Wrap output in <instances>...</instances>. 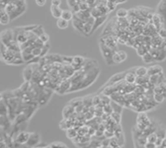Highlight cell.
<instances>
[{
    "label": "cell",
    "instance_id": "6da1fadb",
    "mask_svg": "<svg viewBox=\"0 0 166 148\" xmlns=\"http://www.w3.org/2000/svg\"><path fill=\"white\" fill-rule=\"evenodd\" d=\"M151 124V121L148 119V116L144 113H140L137 116V127L140 130H144L146 127L149 126Z\"/></svg>",
    "mask_w": 166,
    "mask_h": 148
},
{
    "label": "cell",
    "instance_id": "7a4b0ae2",
    "mask_svg": "<svg viewBox=\"0 0 166 148\" xmlns=\"http://www.w3.org/2000/svg\"><path fill=\"white\" fill-rule=\"evenodd\" d=\"M30 134L31 132H28L27 130H21L20 132H18L15 139H14L13 146H21L23 144H26L30 137Z\"/></svg>",
    "mask_w": 166,
    "mask_h": 148
},
{
    "label": "cell",
    "instance_id": "3957f363",
    "mask_svg": "<svg viewBox=\"0 0 166 148\" xmlns=\"http://www.w3.org/2000/svg\"><path fill=\"white\" fill-rule=\"evenodd\" d=\"M15 41V35H14V30H6L1 33V42L3 45H6L7 47L11 42Z\"/></svg>",
    "mask_w": 166,
    "mask_h": 148
},
{
    "label": "cell",
    "instance_id": "277c9868",
    "mask_svg": "<svg viewBox=\"0 0 166 148\" xmlns=\"http://www.w3.org/2000/svg\"><path fill=\"white\" fill-rule=\"evenodd\" d=\"M41 141H42V139H41L40 133H38L37 131H34V132H31L30 137L25 145L28 147H37L41 143Z\"/></svg>",
    "mask_w": 166,
    "mask_h": 148
},
{
    "label": "cell",
    "instance_id": "5b68a950",
    "mask_svg": "<svg viewBox=\"0 0 166 148\" xmlns=\"http://www.w3.org/2000/svg\"><path fill=\"white\" fill-rule=\"evenodd\" d=\"M156 13L158 14L161 18V21L163 23V26L166 25V0H161L157 6Z\"/></svg>",
    "mask_w": 166,
    "mask_h": 148
},
{
    "label": "cell",
    "instance_id": "8992f818",
    "mask_svg": "<svg viewBox=\"0 0 166 148\" xmlns=\"http://www.w3.org/2000/svg\"><path fill=\"white\" fill-rule=\"evenodd\" d=\"M2 25H8L11 22V16L5 11L4 8H1V19H0Z\"/></svg>",
    "mask_w": 166,
    "mask_h": 148
},
{
    "label": "cell",
    "instance_id": "52a82bcc",
    "mask_svg": "<svg viewBox=\"0 0 166 148\" xmlns=\"http://www.w3.org/2000/svg\"><path fill=\"white\" fill-rule=\"evenodd\" d=\"M63 9L60 8V6H55V5H52L50 6V12H52V15L55 17V18H60L61 17V13H63Z\"/></svg>",
    "mask_w": 166,
    "mask_h": 148
},
{
    "label": "cell",
    "instance_id": "ba28073f",
    "mask_svg": "<svg viewBox=\"0 0 166 148\" xmlns=\"http://www.w3.org/2000/svg\"><path fill=\"white\" fill-rule=\"evenodd\" d=\"M33 74H34L33 67L32 66H28L27 68H25V70L23 72L24 79L26 81H31V80H32V77H33Z\"/></svg>",
    "mask_w": 166,
    "mask_h": 148
},
{
    "label": "cell",
    "instance_id": "9c48e42d",
    "mask_svg": "<svg viewBox=\"0 0 166 148\" xmlns=\"http://www.w3.org/2000/svg\"><path fill=\"white\" fill-rule=\"evenodd\" d=\"M163 72L162 70V67L159 66V65H153V66L151 67H148V72H147V75H155V74H159Z\"/></svg>",
    "mask_w": 166,
    "mask_h": 148
},
{
    "label": "cell",
    "instance_id": "30bf717a",
    "mask_svg": "<svg viewBox=\"0 0 166 148\" xmlns=\"http://www.w3.org/2000/svg\"><path fill=\"white\" fill-rule=\"evenodd\" d=\"M104 44H105L107 47H109L110 48H112L113 50H117V44L115 42V41L112 39V37H108V38L104 39Z\"/></svg>",
    "mask_w": 166,
    "mask_h": 148
},
{
    "label": "cell",
    "instance_id": "8fae6325",
    "mask_svg": "<svg viewBox=\"0 0 166 148\" xmlns=\"http://www.w3.org/2000/svg\"><path fill=\"white\" fill-rule=\"evenodd\" d=\"M57 26L58 29L64 30L69 26V21H67V20L63 19V18H58L57 22Z\"/></svg>",
    "mask_w": 166,
    "mask_h": 148
},
{
    "label": "cell",
    "instance_id": "7c38bea8",
    "mask_svg": "<svg viewBox=\"0 0 166 148\" xmlns=\"http://www.w3.org/2000/svg\"><path fill=\"white\" fill-rule=\"evenodd\" d=\"M86 61V59L83 57V56H80V55H75V56H73V61H72V64L73 66H77V65H83L84 64V62Z\"/></svg>",
    "mask_w": 166,
    "mask_h": 148
},
{
    "label": "cell",
    "instance_id": "4fadbf2b",
    "mask_svg": "<svg viewBox=\"0 0 166 148\" xmlns=\"http://www.w3.org/2000/svg\"><path fill=\"white\" fill-rule=\"evenodd\" d=\"M147 72H148V68L147 67H144V66L136 67V74H137V76H139V77H143V76H146V75H147Z\"/></svg>",
    "mask_w": 166,
    "mask_h": 148
},
{
    "label": "cell",
    "instance_id": "5bb4252c",
    "mask_svg": "<svg viewBox=\"0 0 166 148\" xmlns=\"http://www.w3.org/2000/svg\"><path fill=\"white\" fill-rule=\"evenodd\" d=\"M166 58V50H164V48H159L158 50V52H157L156 56L154 57V59L157 61H163L164 59Z\"/></svg>",
    "mask_w": 166,
    "mask_h": 148
},
{
    "label": "cell",
    "instance_id": "9a60e30c",
    "mask_svg": "<svg viewBox=\"0 0 166 148\" xmlns=\"http://www.w3.org/2000/svg\"><path fill=\"white\" fill-rule=\"evenodd\" d=\"M73 17H74V15H73V12L70 10H63V13H61V17L60 18H63L67 20V21H70L71 19H73Z\"/></svg>",
    "mask_w": 166,
    "mask_h": 148
},
{
    "label": "cell",
    "instance_id": "2e32d148",
    "mask_svg": "<svg viewBox=\"0 0 166 148\" xmlns=\"http://www.w3.org/2000/svg\"><path fill=\"white\" fill-rule=\"evenodd\" d=\"M155 132H156L157 136L160 138H165L166 137V129H164V126H162L161 124H160V126L156 129Z\"/></svg>",
    "mask_w": 166,
    "mask_h": 148
},
{
    "label": "cell",
    "instance_id": "e0dca14e",
    "mask_svg": "<svg viewBox=\"0 0 166 148\" xmlns=\"http://www.w3.org/2000/svg\"><path fill=\"white\" fill-rule=\"evenodd\" d=\"M74 111H75V108L73 107V106H67V107H65V108L63 109V118H64V116H65V118L69 116L73 112H74Z\"/></svg>",
    "mask_w": 166,
    "mask_h": 148
},
{
    "label": "cell",
    "instance_id": "ac0fdd59",
    "mask_svg": "<svg viewBox=\"0 0 166 148\" xmlns=\"http://www.w3.org/2000/svg\"><path fill=\"white\" fill-rule=\"evenodd\" d=\"M142 60L145 62V63H150V62L154 61V56L151 55L150 52H146L144 55H142Z\"/></svg>",
    "mask_w": 166,
    "mask_h": 148
},
{
    "label": "cell",
    "instance_id": "d6986e66",
    "mask_svg": "<svg viewBox=\"0 0 166 148\" xmlns=\"http://www.w3.org/2000/svg\"><path fill=\"white\" fill-rule=\"evenodd\" d=\"M90 11H91V15L93 16L95 19H96V18H99V17H101V16H104L103 13L101 12L100 9H99L98 7H93Z\"/></svg>",
    "mask_w": 166,
    "mask_h": 148
},
{
    "label": "cell",
    "instance_id": "ffe728a7",
    "mask_svg": "<svg viewBox=\"0 0 166 148\" xmlns=\"http://www.w3.org/2000/svg\"><path fill=\"white\" fill-rule=\"evenodd\" d=\"M66 135H67V137L72 140V139H74L78 135V132L75 129H73L72 127H70V129H68V130L66 131Z\"/></svg>",
    "mask_w": 166,
    "mask_h": 148
},
{
    "label": "cell",
    "instance_id": "44dd1931",
    "mask_svg": "<svg viewBox=\"0 0 166 148\" xmlns=\"http://www.w3.org/2000/svg\"><path fill=\"white\" fill-rule=\"evenodd\" d=\"M128 10L124 9V8H120V9L117 10V17L118 18H126L128 16Z\"/></svg>",
    "mask_w": 166,
    "mask_h": 148
},
{
    "label": "cell",
    "instance_id": "7402d4cb",
    "mask_svg": "<svg viewBox=\"0 0 166 148\" xmlns=\"http://www.w3.org/2000/svg\"><path fill=\"white\" fill-rule=\"evenodd\" d=\"M47 147H50V148H52V147H64V148H66L67 145L65 143H63V142L55 141V142H52V143H50Z\"/></svg>",
    "mask_w": 166,
    "mask_h": 148
},
{
    "label": "cell",
    "instance_id": "603a6c76",
    "mask_svg": "<svg viewBox=\"0 0 166 148\" xmlns=\"http://www.w3.org/2000/svg\"><path fill=\"white\" fill-rule=\"evenodd\" d=\"M157 138H158V136H157L155 131L151 132V133H149V134L147 135V141L152 142V143H155L156 140H157Z\"/></svg>",
    "mask_w": 166,
    "mask_h": 148
},
{
    "label": "cell",
    "instance_id": "cb8c5ba5",
    "mask_svg": "<svg viewBox=\"0 0 166 148\" xmlns=\"http://www.w3.org/2000/svg\"><path fill=\"white\" fill-rule=\"evenodd\" d=\"M154 100H155L156 103H162L163 101L165 100L164 96L162 95V94H159V93H154Z\"/></svg>",
    "mask_w": 166,
    "mask_h": 148
},
{
    "label": "cell",
    "instance_id": "d4e9b609",
    "mask_svg": "<svg viewBox=\"0 0 166 148\" xmlns=\"http://www.w3.org/2000/svg\"><path fill=\"white\" fill-rule=\"evenodd\" d=\"M111 115H112L111 118L113 119L114 121L117 122V124H120V122H121V114L117 113V112H113Z\"/></svg>",
    "mask_w": 166,
    "mask_h": 148
},
{
    "label": "cell",
    "instance_id": "484cf974",
    "mask_svg": "<svg viewBox=\"0 0 166 148\" xmlns=\"http://www.w3.org/2000/svg\"><path fill=\"white\" fill-rule=\"evenodd\" d=\"M113 61H114L115 64H119V63H121V62H123L122 59H121V57H120L119 53H118V52L113 53Z\"/></svg>",
    "mask_w": 166,
    "mask_h": 148
},
{
    "label": "cell",
    "instance_id": "4316f807",
    "mask_svg": "<svg viewBox=\"0 0 166 148\" xmlns=\"http://www.w3.org/2000/svg\"><path fill=\"white\" fill-rule=\"evenodd\" d=\"M146 52H147V50L143 47V45H140V47L137 48V55H140V56H142V55H144Z\"/></svg>",
    "mask_w": 166,
    "mask_h": 148
},
{
    "label": "cell",
    "instance_id": "83f0119b",
    "mask_svg": "<svg viewBox=\"0 0 166 148\" xmlns=\"http://www.w3.org/2000/svg\"><path fill=\"white\" fill-rule=\"evenodd\" d=\"M39 38H40L41 41H43L45 44H47V42H49V40H50V36L47 35V33H43L41 36H39Z\"/></svg>",
    "mask_w": 166,
    "mask_h": 148
},
{
    "label": "cell",
    "instance_id": "f1b7e54d",
    "mask_svg": "<svg viewBox=\"0 0 166 148\" xmlns=\"http://www.w3.org/2000/svg\"><path fill=\"white\" fill-rule=\"evenodd\" d=\"M118 53H119L121 59H122V61H125L126 58H128V55H126V52H124V50H118Z\"/></svg>",
    "mask_w": 166,
    "mask_h": 148
},
{
    "label": "cell",
    "instance_id": "f546056e",
    "mask_svg": "<svg viewBox=\"0 0 166 148\" xmlns=\"http://www.w3.org/2000/svg\"><path fill=\"white\" fill-rule=\"evenodd\" d=\"M49 50H50V45H47V44H45V45L43 47H42V55H41V57L42 56H44L46 53L49 52Z\"/></svg>",
    "mask_w": 166,
    "mask_h": 148
},
{
    "label": "cell",
    "instance_id": "4dcf8cb0",
    "mask_svg": "<svg viewBox=\"0 0 166 148\" xmlns=\"http://www.w3.org/2000/svg\"><path fill=\"white\" fill-rule=\"evenodd\" d=\"M88 8H89V4L87 3V2H82V3L79 4V10L81 11L88 10Z\"/></svg>",
    "mask_w": 166,
    "mask_h": 148
},
{
    "label": "cell",
    "instance_id": "1f68e13d",
    "mask_svg": "<svg viewBox=\"0 0 166 148\" xmlns=\"http://www.w3.org/2000/svg\"><path fill=\"white\" fill-rule=\"evenodd\" d=\"M158 34H159V37H161V38L164 40L166 39V28H161L159 31H158Z\"/></svg>",
    "mask_w": 166,
    "mask_h": 148
},
{
    "label": "cell",
    "instance_id": "d6a6232c",
    "mask_svg": "<svg viewBox=\"0 0 166 148\" xmlns=\"http://www.w3.org/2000/svg\"><path fill=\"white\" fill-rule=\"evenodd\" d=\"M117 4L114 3V2H111V1H108V3H107V7H108L109 11H113L115 10V8H116Z\"/></svg>",
    "mask_w": 166,
    "mask_h": 148
},
{
    "label": "cell",
    "instance_id": "836d02e7",
    "mask_svg": "<svg viewBox=\"0 0 166 148\" xmlns=\"http://www.w3.org/2000/svg\"><path fill=\"white\" fill-rule=\"evenodd\" d=\"M63 62H65V63H68V64H72V61H73V57L71 56H63Z\"/></svg>",
    "mask_w": 166,
    "mask_h": 148
},
{
    "label": "cell",
    "instance_id": "e575fe53",
    "mask_svg": "<svg viewBox=\"0 0 166 148\" xmlns=\"http://www.w3.org/2000/svg\"><path fill=\"white\" fill-rule=\"evenodd\" d=\"M145 148H154V147H156V144L155 143H152V142H149V141H147L146 142V144H145Z\"/></svg>",
    "mask_w": 166,
    "mask_h": 148
},
{
    "label": "cell",
    "instance_id": "d590c367",
    "mask_svg": "<svg viewBox=\"0 0 166 148\" xmlns=\"http://www.w3.org/2000/svg\"><path fill=\"white\" fill-rule=\"evenodd\" d=\"M52 5H55V6H60L61 0H52Z\"/></svg>",
    "mask_w": 166,
    "mask_h": 148
},
{
    "label": "cell",
    "instance_id": "8d00e7d4",
    "mask_svg": "<svg viewBox=\"0 0 166 148\" xmlns=\"http://www.w3.org/2000/svg\"><path fill=\"white\" fill-rule=\"evenodd\" d=\"M37 4L39 5V6H44L45 4H46L47 0H36Z\"/></svg>",
    "mask_w": 166,
    "mask_h": 148
}]
</instances>
